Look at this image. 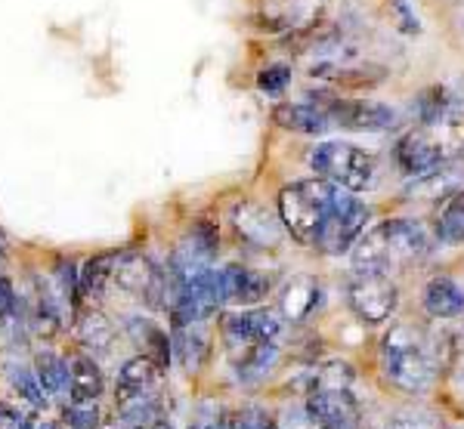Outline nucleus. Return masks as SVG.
Here are the masks:
<instances>
[{
  "instance_id": "obj_1",
  "label": "nucleus",
  "mask_w": 464,
  "mask_h": 429,
  "mask_svg": "<svg viewBox=\"0 0 464 429\" xmlns=\"http://www.w3.org/2000/svg\"><path fill=\"white\" fill-rule=\"evenodd\" d=\"M433 238L418 220H381L362 232L350 251L353 272H406L430 257Z\"/></svg>"
},
{
  "instance_id": "obj_2",
  "label": "nucleus",
  "mask_w": 464,
  "mask_h": 429,
  "mask_svg": "<svg viewBox=\"0 0 464 429\" xmlns=\"http://www.w3.org/2000/svg\"><path fill=\"white\" fill-rule=\"evenodd\" d=\"M381 374L393 389L406 396H418L430 389L437 374L443 371V358H440V340L430 337L424 328L415 325H391L381 337Z\"/></svg>"
},
{
  "instance_id": "obj_3",
  "label": "nucleus",
  "mask_w": 464,
  "mask_h": 429,
  "mask_svg": "<svg viewBox=\"0 0 464 429\" xmlns=\"http://www.w3.org/2000/svg\"><path fill=\"white\" fill-rule=\"evenodd\" d=\"M341 186L328 183L322 176L310 179H295L276 198V210H279V220L285 225V232L297 244L316 251V241L322 235V225H325L328 214L334 207Z\"/></svg>"
},
{
  "instance_id": "obj_4",
  "label": "nucleus",
  "mask_w": 464,
  "mask_h": 429,
  "mask_svg": "<svg viewBox=\"0 0 464 429\" xmlns=\"http://www.w3.org/2000/svg\"><path fill=\"white\" fill-rule=\"evenodd\" d=\"M306 164L316 176L328 183L341 186L347 192H369L378 183V161L365 148L353 146L343 139H325L316 142L306 155Z\"/></svg>"
},
{
  "instance_id": "obj_5",
  "label": "nucleus",
  "mask_w": 464,
  "mask_h": 429,
  "mask_svg": "<svg viewBox=\"0 0 464 429\" xmlns=\"http://www.w3.org/2000/svg\"><path fill=\"white\" fill-rule=\"evenodd\" d=\"M306 100L319 105L334 127L341 130H356V133H387L400 124V115L384 102L375 100H347L338 90H313L306 93Z\"/></svg>"
},
{
  "instance_id": "obj_6",
  "label": "nucleus",
  "mask_w": 464,
  "mask_h": 429,
  "mask_svg": "<svg viewBox=\"0 0 464 429\" xmlns=\"http://www.w3.org/2000/svg\"><path fill=\"white\" fill-rule=\"evenodd\" d=\"M369 223H372L369 205L359 201L356 192L338 189L334 207H332V214H328L325 225H322V235L316 241V253H325V257L350 253L356 241L362 238V232L369 229Z\"/></svg>"
},
{
  "instance_id": "obj_7",
  "label": "nucleus",
  "mask_w": 464,
  "mask_h": 429,
  "mask_svg": "<svg viewBox=\"0 0 464 429\" xmlns=\"http://www.w3.org/2000/svg\"><path fill=\"white\" fill-rule=\"evenodd\" d=\"M347 306L362 325H384L400 306V288L384 272H356L347 284Z\"/></svg>"
},
{
  "instance_id": "obj_8",
  "label": "nucleus",
  "mask_w": 464,
  "mask_h": 429,
  "mask_svg": "<svg viewBox=\"0 0 464 429\" xmlns=\"http://www.w3.org/2000/svg\"><path fill=\"white\" fill-rule=\"evenodd\" d=\"M393 161L400 167L402 176L409 179H424L430 173L446 167V146L430 127H411L409 133H402L393 146Z\"/></svg>"
},
{
  "instance_id": "obj_9",
  "label": "nucleus",
  "mask_w": 464,
  "mask_h": 429,
  "mask_svg": "<svg viewBox=\"0 0 464 429\" xmlns=\"http://www.w3.org/2000/svg\"><path fill=\"white\" fill-rule=\"evenodd\" d=\"M111 281H115L124 293H130V297L146 300V303L155 306V310H161L164 300H168V275H164L152 260L137 251L118 253Z\"/></svg>"
},
{
  "instance_id": "obj_10",
  "label": "nucleus",
  "mask_w": 464,
  "mask_h": 429,
  "mask_svg": "<svg viewBox=\"0 0 464 429\" xmlns=\"http://www.w3.org/2000/svg\"><path fill=\"white\" fill-rule=\"evenodd\" d=\"M232 229L254 251H279L285 241V225L279 220V210H269L260 201H238L232 207Z\"/></svg>"
},
{
  "instance_id": "obj_11",
  "label": "nucleus",
  "mask_w": 464,
  "mask_h": 429,
  "mask_svg": "<svg viewBox=\"0 0 464 429\" xmlns=\"http://www.w3.org/2000/svg\"><path fill=\"white\" fill-rule=\"evenodd\" d=\"M220 328H223V340H227L229 352H236V349H245V346H251V343L279 340L282 315L273 312V310H257V306H248V310L223 315Z\"/></svg>"
},
{
  "instance_id": "obj_12",
  "label": "nucleus",
  "mask_w": 464,
  "mask_h": 429,
  "mask_svg": "<svg viewBox=\"0 0 464 429\" xmlns=\"http://www.w3.org/2000/svg\"><path fill=\"white\" fill-rule=\"evenodd\" d=\"M273 293V275L260 272V269L242 266V262H229L220 269V297L229 306H257Z\"/></svg>"
},
{
  "instance_id": "obj_13",
  "label": "nucleus",
  "mask_w": 464,
  "mask_h": 429,
  "mask_svg": "<svg viewBox=\"0 0 464 429\" xmlns=\"http://www.w3.org/2000/svg\"><path fill=\"white\" fill-rule=\"evenodd\" d=\"M306 405L316 414L322 429H362V414L350 389L341 393H313L306 396Z\"/></svg>"
},
{
  "instance_id": "obj_14",
  "label": "nucleus",
  "mask_w": 464,
  "mask_h": 429,
  "mask_svg": "<svg viewBox=\"0 0 464 429\" xmlns=\"http://www.w3.org/2000/svg\"><path fill=\"white\" fill-rule=\"evenodd\" d=\"M161 380V365L149 356H137L130 361H124L121 371H118V383H115V398L118 405L130 402V398H143V396H155Z\"/></svg>"
},
{
  "instance_id": "obj_15",
  "label": "nucleus",
  "mask_w": 464,
  "mask_h": 429,
  "mask_svg": "<svg viewBox=\"0 0 464 429\" xmlns=\"http://www.w3.org/2000/svg\"><path fill=\"white\" fill-rule=\"evenodd\" d=\"M322 306V284L313 275H297L279 293V315L291 325H304Z\"/></svg>"
},
{
  "instance_id": "obj_16",
  "label": "nucleus",
  "mask_w": 464,
  "mask_h": 429,
  "mask_svg": "<svg viewBox=\"0 0 464 429\" xmlns=\"http://www.w3.org/2000/svg\"><path fill=\"white\" fill-rule=\"evenodd\" d=\"M421 306L433 321H452L464 315V288L452 275H433L421 291Z\"/></svg>"
},
{
  "instance_id": "obj_17",
  "label": "nucleus",
  "mask_w": 464,
  "mask_h": 429,
  "mask_svg": "<svg viewBox=\"0 0 464 429\" xmlns=\"http://www.w3.org/2000/svg\"><path fill=\"white\" fill-rule=\"evenodd\" d=\"M273 124L301 137H325L332 130V118L313 102H279L273 105Z\"/></svg>"
},
{
  "instance_id": "obj_18",
  "label": "nucleus",
  "mask_w": 464,
  "mask_h": 429,
  "mask_svg": "<svg viewBox=\"0 0 464 429\" xmlns=\"http://www.w3.org/2000/svg\"><path fill=\"white\" fill-rule=\"evenodd\" d=\"M310 78L328 81L334 87L347 90H372L387 81L384 65H338V62H316L310 69Z\"/></svg>"
},
{
  "instance_id": "obj_19",
  "label": "nucleus",
  "mask_w": 464,
  "mask_h": 429,
  "mask_svg": "<svg viewBox=\"0 0 464 429\" xmlns=\"http://www.w3.org/2000/svg\"><path fill=\"white\" fill-rule=\"evenodd\" d=\"M232 365H236L238 380L254 383L264 380L276 365H279V340H266V343H251L245 349L229 352Z\"/></svg>"
},
{
  "instance_id": "obj_20",
  "label": "nucleus",
  "mask_w": 464,
  "mask_h": 429,
  "mask_svg": "<svg viewBox=\"0 0 464 429\" xmlns=\"http://www.w3.org/2000/svg\"><path fill=\"white\" fill-rule=\"evenodd\" d=\"M353 367L347 361H325V365L313 367L304 377L301 396H313V393H341V389H353Z\"/></svg>"
},
{
  "instance_id": "obj_21",
  "label": "nucleus",
  "mask_w": 464,
  "mask_h": 429,
  "mask_svg": "<svg viewBox=\"0 0 464 429\" xmlns=\"http://www.w3.org/2000/svg\"><path fill=\"white\" fill-rule=\"evenodd\" d=\"M69 396L72 402H96L102 396V371L93 358L74 356L69 361Z\"/></svg>"
},
{
  "instance_id": "obj_22",
  "label": "nucleus",
  "mask_w": 464,
  "mask_h": 429,
  "mask_svg": "<svg viewBox=\"0 0 464 429\" xmlns=\"http://www.w3.org/2000/svg\"><path fill=\"white\" fill-rule=\"evenodd\" d=\"M433 235H437L440 244L449 247L464 244V186L443 201L437 223H433Z\"/></svg>"
},
{
  "instance_id": "obj_23",
  "label": "nucleus",
  "mask_w": 464,
  "mask_h": 429,
  "mask_svg": "<svg viewBox=\"0 0 464 429\" xmlns=\"http://www.w3.org/2000/svg\"><path fill=\"white\" fill-rule=\"evenodd\" d=\"M170 346H174V358L189 374L201 371V365L208 361V352H211V346H208V337L201 334L198 325L174 328V340H170Z\"/></svg>"
},
{
  "instance_id": "obj_24",
  "label": "nucleus",
  "mask_w": 464,
  "mask_h": 429,
  "mask_svg": "<svg viewBox=\"0 0 464 429\" xmlns=\"http://www.w3.org/2000/svg\"><path fill=\"white\" fill-rule=\"evenodd\" d=\"M127 334L133 337V343L146 346V356L155 358L161 367L170 365V358H174V346H170V337L164 334L161 328H155L149 319H130L127 321Z\"/></svg>"
},
{
  "instance_id": "obj_25",
  "label": "nucleus",
  "mask_w": 464,
  "mask_h": 429,
  "mask_svg": "<svg viewBox=\"0 0 464 429\" xmlns=\"http://www.w3.org/2000/svg\"><path fill=\"white\" fill-rule=\"evenodd\" d=\"M34 374L41 380L47 396H65L69 393V361H63L53 352H37Z\"/></svg>"
},
{
  "instance_id": "obj_26",
  "label": "nucleus",
  "mask_w": 464,
  "mask_h": 429,
  "mask_svg": "<svg viewBox=\"0 0 464 429\" xmlns=\"http://www.w3.org/2000/svg\"><path fill=\"white\" fill-rule=\"evenodd\" d=\"M115 262L118 253H100V257L87 260V266L81 269V293L90 300H100L111 275H115Z\"/></svg>"
},
{
  "instance_id": "obj_27",
  "label": "nucleus",
  "mask_w": 464,
  "mask_h": 429,
  "mask_svg": "<svg viewBox=\"0 0 464 429\" xmlns=\"http://www.w3.org/2000/svg\"><path fill=\"white\" fill-rule=\"evenodd\" d=\"M118 414H121L124 426H133V429H152L155 424L164 420V408H161L159 396L130 398V402L118 405Z\"/></svg>"
},
{
  "instance_id": "obj_28",
  "label": "nucleus",
  "mask_w": 464,
  "mask_h": 429,
  "mask_svg": "<svg viewBox=\"0 0 464 429\" xmlns=\"http://www.w3.org/2000/svg\"><path fill=\"white\" fill-rule=\"evenodd\" d=\"M6 377H10L13 389L25 398L32 408H47V396H44V386L41 380H37V374L32 371V367L25 365H10L6 367Z\"/></svg>"
},
{
  "instance_id": "obj_29",
  "label": "nucleus",
  "mask_w": 464,
  "mask_h": 429,
  "mask_svg": "<svg viewBox=\"0 0 464 429\" xmlns=\"http://www.w3.org/2000/svg\"><path fill=\"white\" fill-rule=\"evenodd\" d=\"M78 334L87 349H100V352H106L111 340H115V328L102 315H84V321L78 325Z\"/></svg>"
},
{
  "instance_id": "obj_30",
  "label": "nucleus",
  "mask_w": 464,
  "mask_h": 429,
  "mask_svg": "<svg viewBox=\"0 0 464 429\" xmlns=\"http://www.w3.org/2000/svg\"><path fill=\"white\" fill-rule=\"evenodd\" d=\"M291 78H295V72H291V65H285V62L264 65V69L257 72V90L266 96H282L288 90Z\"/></svg>"
},
{
  "instance_id": "obj_31",
  "label": "nucleus",
  "mask_w": 464,
  "mask_h": 429,
  "mask_svg": "<svg viewBox=\"0 0 464 429\" xmlns=\"http://www.w3.org/2000/svg\"><path fill=\"white\" fill-rule=\"evenodd\" d=\"M387 429H440V420L424 408H402L391 414Z\"/></svg>"
},
{
  "instance_id": "obj_32",
  "label": "nucleus",
  "mask_w": 464,
  "mask_h": 429,
  "mask_svg": "<svg viewBox=\"0 0 464 429\" xmlns=\"http://www.w3.org/2000/svg\"><path fill=\"white\" fill-rule=\"evenodd\" d=\"M446 109H449V100H446V93L440 87H433V90H428V93H421V100H418V118H421L424 127L440 124L443 115H446Z\"/></svg>"
},
{
  "instance_id": "obj_33",
  "label": "nucleus",
  "mask_w": 464,
  "mask_h": 429,
  "mask_svg": "<svg viewBox=\"0 0 464 429\" xmlns=\"http://www.w3.org/2000/svg\"><path fill=\"white\" fill-rule=\"evenodd\" d=\"M276 424H279L282 429H322L316 414H313L310 405H306V398H304V402L288 405V408L279 414V420H276Z\"/></svg>"
},
{
  "instance_id": "obj_34",
  "label": "nucleus",
  "mask_w": 464,
  "mask_h": 429,
  "mask_svg": "<svg viewBox=\"0 0 464 429\" xmlns=\"http://www.w3.org/2000/svg\"><path fill=\"white\" fill-rule=\"evenodd\" d=\"M65 426L69 429H96L100 426V411H96V402H72L65 408Z\"/></svg>"
},
{
  "instance_id": "obj_35",
  "label": "nucleus",
  "mask_w": 464,
  "mask_h": 429,
  "mask_svg": "<svg viewBox=\"0 0 464 429\" xmlns=\"http://www.w3.org/2000/svg\"><path fill=\"white\" fill-rule=\"evenodd\" d=\"M56 278H59V288H63V297L69 300L72 306H78V297H81V272H74V262L72 260H63L56 266Z\"/></svg>"
},
{
  "instance_id": "obj_36",
  "label": "nucleus",
  "mask_w": 464,
  "mask_h": 429,
  "mask_svg": "<svg viewBox=\"0 0 464 429\" xmlns=\"http://www.w3.org/2000/svg\"><path fill=\"white\" fill-rule=\"evenodd\" d=\"M16 312H19V297L13 291V281L0 275V328H10L16 321Z\"/></svg>"
},
{
  "instance_id": "obj_37",
  "label": "nucleus",
  "mask_w": 464,
  "mask_h": 429,
  "mask_svg": "<svg viewBox=\"0 0 464 429\" xmlns=\"http://www.w3.org/2000/svg\"><path fill=\"white\" fill-rule=\"evenodd\" d=\"M189 429H229V414L217 411V408H208V405H201L198 417L192 420Z\"/></svg>"
},
{
  "instance_id": "obj_38",
  "label": "nucleus",
  "mask_w": 464,
  "mask_h": 429,
  "mask_svg": "<svg viewBox=\"0 0 464 429\" xmlns=\"http://www.w3.org/2000/svg\"><path fill=\"white\" fill-rule=\"evenodd\" d=\"M0 429H32V420L10 402H0Z\"/></svg>"
},
{
  "instance_id": "obj_39",
  "label": "nucleus",
  "mask_w": 464,
  "mask_h": 429,
  "mask_svg": "<svg viewBox=\"0 0 464 429\" xmlns=\"http://www.w3.org/2000/svg\"><path fill=\"white\" fill-rule=\"evenodd\" d=\"M393 13H396V16H400L402 19V32H409V34H415V32H421V25H418V16H415V13H411L409 10V4H406V0H393Z\"/></svg>"
},
{
  "instance_id": "obj_40",
  "label": "nucleus",
  "mask_w": 464,
  "mask_h": 429,
  "mask_svg": "<svg viewBox=\"0 0 464 429\" xmlns=\"http://www.w3.org/2000/svg\"><path fill=\"white\" fill-rule=\"evenodd\" d=\"M152 429H174V426H170V424H168V420H161V424H155Z\"/></svg>"
},
{
  "instance_id": "obj_41",
  "label": "nucleus",
  "mask_w": 464,
  "mask_h": 429,
  "mask_svg": "<svg viewBox=\"0 0 464 429\" xmlns=\"http://www.w3.org/2000/svg\"><path fill=\"white\" fill-rule=\"evenodd\" d=\"M264 429H282V426H279V424H276V420H273V417H269V424H266Z\"/></svg>"
},
{
  "instance_id": "obj_42",
  "label": "nucleus",
  "mask_w": 464,
  "mask_h": 429,
  "mask_svg": "<svg viewBox=\"0 0 464 429\" xmlns=\"http://www.w3.org/2000/svg\"><path fill=\"white\" fill-rule=\"evenodd\" d=\"M0 266H4V235H0Z\"/></svg>"
},
{
  "instance_id": "obj_43",
  "label": "nucleus",
  "mask_w": 464,
  "mask_h": 429,
  "mask_svg": "<svg viewBox=\"0 0 464 429\" xmlns=\"http://www.w3.org/2000/svg\"><path fill=\"white\" fill-rule=\"evenodd\" d=\"M41 429H59V426H56V424H44Z\"/></svg>"
},
{
  "instance_id": "obj_44",
  "label": "nucleus",
  "mask_w": 464,
  "mask_h": 429,
  "mask_svg": "<svg viewBox=\"0 0 464 429\" xmlns=\"http://www.w3.org/2000/svg\"><path fill=\"white\" fill-rule=\"evenodd\" d=\"M115 429H133V426H115Z\"/></svg>"
}]
</instances>
